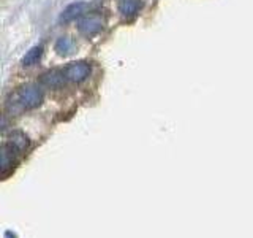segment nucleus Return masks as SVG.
Listing matches in <instances>:
<instances>
[{
	"mask_svg": "<svg viewBox=\"0 0 253 238\" xmlns=\"http://www.w3.org/2000/svg\"><path fill=\"white\" fill-rule=\"evenodd\" d=\"M43 102V91L37 84H26L18 87L14 92L10 94L6 99V111L11 115H19L22 111L34 110L42 105Z\"/></svg>",
	"mask_w": 253,
	"mask_h": 238,
	"instance_id": "nucleus-1",
	"label": "nucleus"
},
{
	"mask_svg": "<svg viewBox=\"0 0 253 238\" xmlns=\"http://www.w3.org/2000/svg\"><path fill=\"white\" fill-rule=\"evenodd\" d=\"M90 63L85 60H76V62H70L68 65L63 68V73H65L67 81L70 83H83L87 78L90 76Z\"/></svg>",
	"mask_w": 253,
	"mask_h": 238,
	"instance_id": "nucleus-2",
	"label": "nucleus"
},
{
	"mask_svg": "<svg viewBox=\"0 0 253 238\" xmlns=\"http://www.w3.org/2000/svg\"><path fill=\"white\" fill-rule=\"evenodd\" d=\"M101 29H103V18L100 14H85L78 22L79 34H83L84 37L97 35L101 32Z\"/></svg>",
	"mask_w": 253,
	"mask_h": 238,
	"instance_id": "nucleus-3",
	"label": "nucleus"
},
{
	"mask_svg": "<svg viewBox=\"0 0 253 238\" xmlns=\"http://www.w3.org/2000/svg\"><path fill=\"white\" fill-rule=\"evenodd\" d=\"M67 78H65V73H63V70H59V68H52V70H47L46 73L42 75L40 78V84L46 89H60V87L65 84Z\"/></svg>",
	"mask_w": 253,
	"mask_h": 238,
	"instance_id": "nucleus-4",
	"label": "nucleus"
},
{
	"mask_svg": "<svg viewBox=\"0 0 253 238\" xmlns=\"http://www.w3.org/2000/svg\"><path fill=\"white\" fill-rule=\"evenodd\" d=\"M84 10H85V3L84 2H75V3H71V5H68L65 10L62 11L59 21L63 22V24H68L71 21H75L76 18H79V16L84 13Z\"/></svg>",
	"mask_w": 253,
	"mask_h": 238,
	"instance_id": "nucleus-5",
	"label": "nucleus"
},
{
	"mask_svg": "<svg viewBox=\"0 0 253 238\" xmlns=\"http://www.w3.org/2000/svg\"><path fill=\"white\" fill-rule=\"evenodd\" d=\"M142 6V0H119V13L124 18H133L136 16Z\"/></svg>",
	"mask_w": 253,
	"mask_h": 238,
	"instance_id": "nucleus-6",
	"label": "nucleus"
},
{
	"mask_svg": "<svg viewBox=\"0 0 253 238\" xmlns=\"http://www.w3.org/2000/svg\"><path fill=\"white\" fill-rule=\"evenodd\" d=\"M42 56H43V46L42 45H37V46H32L30 50L26 53V56L22 58L21 63L24 67H32V65H35V63L42 59Z\"/></svg>",
	"mask_w": 253,
	"mask_h": 238,
	"instance_id": "nucleus-7",
	"label": "nucleus"
},
{
	"mask_svg": "<svg viewBox=\"0 0 253 238\" xmlns=\"http://www.w3.org/2000/svg\"><path fill=\"white\" fill-rule=\"evenodd\" d=\"M54 48H55V51H57L59 56H68L75 50V42L70 37H62L55 42Z\"/></svg>",
	"mask_w": 253,
	"mask_h": 238,
	"instance_id": "nucleus-8",
	"label": "nucleus"
}]
</instances>
